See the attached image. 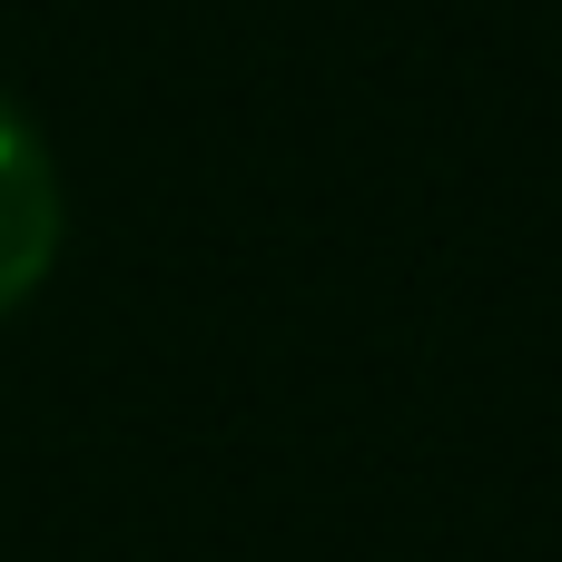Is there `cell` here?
Here are the masks:
<instances>
[{
    "mask_svg": "<svg viewBox=\"0 0 562 562\" xmlns=\"http://www.w3.org/2000/svg\"><path fill=\"white\" fill-rule=\"evenodd\" d=\"M49 267H59V168L49 138L0 99V316L30 306Z\"/></svg>",
    "mask_w": 562,
    "mask_h": 562,
    "instance_id": "obj_1",
    "label": "cell"
}]
</instances>
